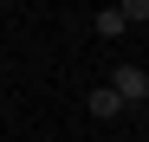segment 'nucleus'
Returning a JSON list of instances; mask_svg holds the SVG:
<instances>
[{
  "instance_id": "f257e3e1",
  "label": "nucleus",
  "mask_w": 149,
  "mask_h": 142,
  "mask_svg": "<svg viewBox=\"0 0 149 142\" xmlns=\"http://www.w3.org/2000/svg\"><path fill=\"white\" fill-rule=\"evenodd\" d=\"M110 90L123 103H149V78H143V65H117V78H110Z\"/></svg>"
},
{
  "instance_id": "f03ea898",
  "label": "nucleus",
  "mask_w": 149,
  "mask_h": 142,
  "mask_svg": "<svg viewBox=\"0 0 149 142\" xmlns=\"http://www.w3.org/2000/svg\"><path fill=\"white\" fill-rule=\"evenodd\" d=\"M84 110L97 116V123H110V116H123V97H117V90L104 84V90H91V97H84Z\"/></svg>"
},
{
  "instance_id": "7ed1b4c3",
  "label": "nucleus",
  "mask_w": 149,
  "mask_h": 142,
  "mask_svg": "<svg viewBox=\"0 0 149 142\" xmlns=\"http://www.w3.org/2000/svg\"><path fill=\"white\" fill-rule=\"evenodd\" d=\"M117 13H123V26H143V19H149V0H117Z\"/></svg>"
},
{
  "instance_id": "20e7f679",
  "label": "nucleus",
  "mask_w": 149,
  "mask_h": 142,
  "mask_svg": "<svg viewBox=\"0 0 149 142\" xmlns=\"http://www.w3.org/2000/svg\"><path fill=\"white\" fill-rule=\"evenodd\" d=\"M97 32H104V39H123V13L104 7V13H97Z\"/></svg>"
},
{
  "instance_id": "39448f33",
  "label": "nucleus",
  "mask_w": 149,
  "mask_h": 142,
  "mask_svg": "<svg viewBox=\"0 0 149 142\" xmlns=\"http://www.w3.org/2000/svg\"><path fill=\"white\" fill-rule=\"evenodd\" d=\"M143 78H149V71H143Z\"/></svg>"
}]
</instances>
